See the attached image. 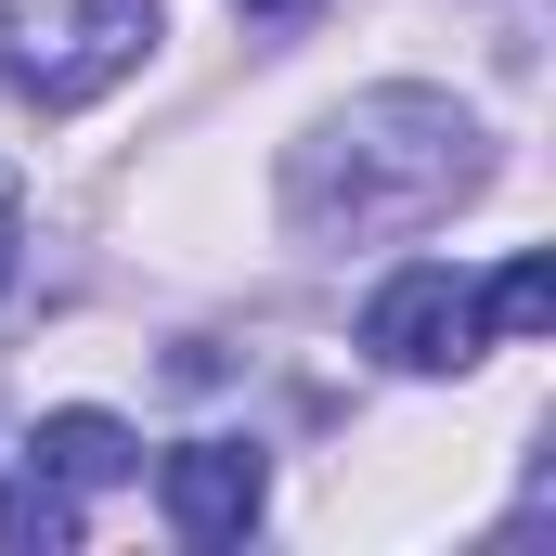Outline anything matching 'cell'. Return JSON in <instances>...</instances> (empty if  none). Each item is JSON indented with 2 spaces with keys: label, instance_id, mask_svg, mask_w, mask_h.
<instances>
[{
  "label": "cell",
  "instance_id": "6da1fadb",
  "mask_svg": "<svg viewBox=\"0 0 556 556\" xmlns=\"http://www.w3.org/2000/svg\"><path fill=\"white\" fill-rule=\"evenodd\" d=\"M492 181V130L453 91H363L311 142H285V233L298 247H402Z\"/></svg>",
  "mask_w": 556,
  "mask_h": 556
},
{
  "label": "cell",
  "instance_id": "52a82bcc",
  "mask_svg": "<svg viewBox=\"0 0 556 556\" xmlns=\"http://www.w3.org/2000/svg\"><path fill=\"white\" fill-rule=\"evenodd\" d=\"M556 324V273L544 260H505V273L479 285V337H544Z\"/></svg>",
  "mask_w": 556,
  "mask_h": 556
},
{
  "label": "cell",
  "instance_id": "7a4b0ae2",
  "mask_svg": "<svg viewBox=\"0 0 556 556\" xmlns=\"http://www.w3.org/2000/svg\"><path fill=\"white\" fill-rule=\"evenodd\" d=\"M155 52V0H0V91L13 104H91Z\"/></svg>",
  "mask_w": 556,
  "mask_h": 556
},
{
  "label": "cell",
  "instance_id": "3957f363",
  "mask_svg": "<svg viewBox=\"0 0 556 556\" xmlns=\"http://www.w3.org/2000/svg\"><path fill=\"white\" fill-rule=\"evenodd\" d=\"M363 350H376L389 376H453V363H479V285L440 273V260H402V273L363 298Z\"/></svg>",
  "mask_w": 556,
  "mask_h": 556
},
{
  "label": "cell",
  "instance_id": "ba28073f",
  "mask_svg": "<svg viewBox=\"0 0 556 556\" xmlns=\"http://www.w3.org/2000/svg\"><path fill=\"white\" fill-rule=\"evenodd\" d=\"M233 13H247V26H311L324 0H233Z\"/></svg>",
  "mask_w": 556,
  "mask_h": 556
},
{
  "label": "cell",
  "instance_id": "277c9868",
  "mask_svg": "<svg viewBox=\"0 0 556 556\" xmlns=\"http://www.w3.org/2000/svg\"><path fill=\"white\" fill-rule=\"evenodd\" d=\"M155 505H168L181 544H247L260 505H273V466H260V440H181L155 466Z\"/></svg>",
  "mask_w": 556,
  "mask_h": 556
},
{
  "label": "cell",
  "instance_id": "8992f818",
  "mask_svg": "<svg viewBox=\"0 0 556 556\" xmlns=\"http://www.w3.org/2000/svg\"><path fill=\"white\" fill-rule=\"evenodd\" d=\"M0 544L26 556H52V544H78V492H65V479H52V466H26V479H0Z\"/></svg>",
  "mask_w": 556,
  "mask_h": 556
},
{
  "label": "cell",
  "instance_id": "5b68a950",
  "mask_svg": "<svg viewBox=\"0 0 556 556\" xmlns=\"http://www.w3.org/2000/svg\"><path fill=\"white\" fill-rule=\"evenodd\" d=\"M26 466H52L65 492H117V479L142 466V440H130L117 415H39V440H26Z\"/></svg>",
  "mask_w": 556,
  "mask_h": 556
},
{
  "label": "cell",
  "instance_id": "9c48e42d",
  "mask_svg": "<svg viewBox=\"0 0 556 556\" xmlns=\"http://www.w3.org/2000/svg\"><path fill=\"white\" fill-rule=\"evenodd\" d=\"M13 247H26V220H13V181H0V285H13Z\"/></svg>",
  "mask_w": 556,
  "mask_h": 556
}]
</instances>
